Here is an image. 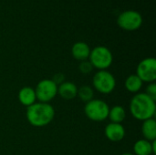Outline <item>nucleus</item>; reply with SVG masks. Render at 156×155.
Here are the masks:
<instances>
[{
  "label": "nucleus",
  "instance_id": "8",
  "mask_svg": "<svg viewBox=\"0 0 156 155\" xmlns=\"http://www.w3.org/2000/svg\"><path fill=\"white\" fill-rule=\"evenodd\" d=\"M136 75L143 82L152 83L156 79V59L154 58H146L137 66Z\"/></svg>",
  "mask_w": 156,
  "mask_h": 155
},
{
  "label": "nucleus",
  "instance_id": "2",
  "mask_svg": "<svg viewBox=\"0 0 156 155\" xmlns=\"http://www.w3.org/2000/svg\"><path fill=\"white\" fill-rule=\"evenodd\" d=\"M26 116L27 122L34 127H45L48 125L55 117V110L49 103L35 102L27 108Z\"/></svg>",
  "mask_w": 156,
  "mask_h": 155
},
{
  "label": "nucleus",
  "instance_id": "7",
  "mask_svg": "<svg viewBox=\"0 0 156 155\" xmlns=\"http://www.w3.org/2000/svg\"><path fill=\"white\" fill-rule=\"evenodd\" d=\"M36 97L39 102L48 103L58 94V85L49 79L40 80L36 89Z\"/></svg>",
  "mask_w": 156,
  "mask_h": 155
},
{
  "label": "nucleus",
  "instance_id": "10",
  "mask_svg": "<svg viewBox=\"0 0 156 155\" xmlns=\"http://www.w3.org/2000/svg\"><path fill=\"white\" fill-rule=\"evenodd\" d=\"M78 88L71 81H64L58 86V94L64 100H73L77 97Z\"/></svg>",
  "mask_w": 156,
  "mask_h": 155
},
{
  "label": "nucleus",
  "instance_id": "18",
  "mask_svg": "<svg viewBox=\"0 0 156 155\" xmlns=\"http://www.w3.org/2000/svg\"><path fill=\"white\" fill-rule=\"evenodd\" d=\"M79 69H80V73H82L84 75H88L92 71L93 67L89 60H84V61H80V64L79 66Z\"/></svg>",
  "mask_w": 156,
  "mask_h": 155
},
{
  "label": "nucleus",
  "instance_id": "11",
  "mask_svg": "<svg viewBox=\"0 0 156 155\" xmlns=\"http://www.w3.org/2000/svg\"><path fill=\"white\" fill-rule=\"evenodd\" d=\"M90 53V48L89 45L85 42L80 41L76 42L71 48V54L73 58L79 61H84L89 59Z\"/></svg>",
  "mask_w": 156,
  "mask_h": 155
},
{
  "label": "nucleus",
  "instance_id": "4",
  "mask_svg": "<svg viewBox=\"0 0 156 155\" xmlns=\"http://www.w3.org/2000/svg\"><path fill=\"white\" fill-rule=\"evenodd\" d=\"M110 107L102 100H91L86 102L84 112L87 118L92 122H103L108 119Z\"/></svg>",
  "mask_w": 156,
  "mask_h": 155
},
{
  "label": "nucleus",
  "instance_id": "14",
  "mask_svg": "<svg viewBox=\"0 0 156 155\" xmlns=\"http://www.w3.org/2000/svg\"><path fill=\"white\" fill-rule=\"evenodd\" d=\"M142 133L147 141L152 142L156 140V122L154 118L143 122Z\"/></svg>",
  "mask_w": 156,
  "mask_h": 155
},
{
  "label": "nucleus",
  "instance_id": "5",
  "mask_svg": "<svg viewBox=\"0 0 156 155\" xmlns=\"http://www.w3.org/2000/svg\"><path fill=\"white\" fill-rule=\"evenodd\" d=\"M92 85L94 89L100 93L110 94L115 90L116 79L110 71L99 70L93 76Z\"/></svg>",
  "mask_w": 156,
  "mask_h": 155
},
{
  "label": "nucleus",
  "instance_id": "1",
  "mask_svg": "<svg viewBox=\"0 0 156 155\" xmlns=\"http://www.w3.org/2000/svg\"><path fill=\"white\" fill-rule=\"evenodd\" d=\"M130 111L134 119L141 122L153 119L156 112L155 100L144 92L136 93L130 101Z\"/></svg>",
  "mask_w": 156,
  "mask_h": 155
},
{
  "label": "nucleus",
  "instance_id": "3",
  "mask_svg": "<svg viewBox=\"0 0 156 155\" xmlns=\"http://www.w3.org/2000/svg\"><path fill=\"white\" fill-rule=\"evenodd\" d=\"M89 61L92 65L93 69H97L99 70H107L111 67L113 61V56L112 51L104 47L98 46L90 50Z\"/></svg>",
  "mask_w": 156,
  "mask_h": 155
},
{
  "label": "nucleus",
  "instance_id": "17",
  "mask_svg": "<svg viewBox=\"0 0 156 155\" xmlns=\"http://www.w3.org/2000/svg\"><path fill=\"white\" fill-rule=\"evenodd\" d=\"M77 96L80 99V100L84 102H88L91 100H93L94 96V91L91 87L90 86H81L80 88L78 89V93Z\"/></svg>",
  "mask_w": 156,
  "mask_h": 155
},
{
  "label": "nucleus",
  "instance_id": "12",
  "mask_svg": "<svg viewBox=\"0 0 156 155\" xmlns=\"http://www.w3.org/2000/svg\"><path fill=\"white\" fill-rule=\"evenodd\" d=\"M17 98H18L19 102L23 106H26L27 108L31 106L37 100L35 89H33L31 87H28V86L21 88L20 90L18 91Z\"/></svg>",
  "mask_w": 156,
  "mask_h": 155
},
{
  "label": "nucleus",
  "instance_id": "9",
  "mask_svg": "<svg viewBox=\"0 0 156 155\" xmlns=\"http://www.w3.org/2000/svg\"><path fill=\"white\" fill-rule=\"evenodd\" d=\"M105 136L112 143H119L125 137V128L122 123H109L104 130Z\"/></svg>",
  "mask_w": 156,
  "mask_h": 155
},
{
  "label": "nucleus",
  "instance_id": "19",
  "mask_svg": "<svg viewBox=\"0 0 156 155\" xmlns=\"http://www.w3.org/2000/svg\"><path fill=\"white\" fill-rule=\"evenodd\" d=\"M145 94H147L149 97H151L152 99L156 100V84L154 82L149 83V85L146 87V90L144 92Z\"/></svg>",
  "mask_w": 156,
  "mask_h": 155
},
{
  "label": "nucleus",
  "instance_id": "21",
  "mask_svg": "<svg viewBox=\"0 0 156 155\" xmlns=\"http://www.w3.org/2000/svg\"><path fill=\"white\" fill-rule=\"evenodd\" d=\"M121 155H134L133 153H122Z\"/></svg>",
  "mask_w": 156,
  "mask_h": 155
},
{
  "label": "nucleus",
  "instance_id": "15",
  "mask_svg": "<svg viewBox=\"0 0 156 155\" xmlns=\"http://www.w3.org/2000/svg\"><path fill=\"white\" fill-rule=\"evenodd\" d=\"M144 82L136 74L130 75L124 82L125 89L131 93H138L143 87Z\"/></svg>",
  "mask_w": 156,
  "mask_h": 155
},
{
  "label": "nucleus",
  "instance_id": "16",
  "mask_svg": "<svg viewBox=\"0 0 156 155\" xmlns=\"http://www.w3.org/2000/svg\"><path fill=\"white\" fill-rule=\"evenodd\" d=\"M108 118L110 119L111 122L113 123H122L126 118V111L122 106L116 105L112 108H110Z\"/></svg>",
  "mask_w": 156,
  "mask_h": 155
},
{
  "label": "nucleus",
  "instance_id": "6",
  "mask_svg": "<svg viewBox=\"0 0 156 155\" xmlns=\"http://www.w3.org/2000/svg\"><path fill=\"white\" fill-rule=\"evenodd\" d=\"M117 24L124 30L134 31L142 26L143 16L135 10H126L119 15L117 18Z\"/></svg>",
  "mask_w": 156,
  "mask_h": 155
},
{
  "label": "nucleus",
  "instance_id": "13",
  "mask_svg": "<svg viewBox=\"0 0 156 155\" xmlns=\"http://www.w3.org/2000/svg\"><path fill=\"white\" fill-rule=\"evenodd\" d=\"M153 142V141H152ZM145 139L138 140L133 145L134 155H154L156 153L153 148V143Z\"/></svg>",
  "mask_w": 156,
  "mask_h": 155
},
{
  "label": "nucleus",
  "instance_id": "20",
  "mask_svg": "<svg viewBox=\"0 0 156 155\" xmlns=\"http://www.w3.org/2000/svg\"><path fill=\"white\" fill-rule=\"evenodd\" d=\"M51 79L58 86L59 84H61L65 81V76L63 73H57L53 76V78Z\"/></svg>",
  "mask_w": 156,
  "mask_h": 155
}]
</instances>
